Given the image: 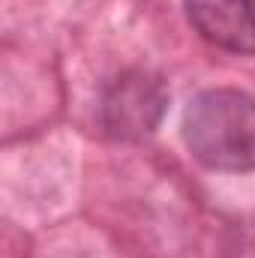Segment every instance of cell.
Here are the masks:
<instances>
[{"instance_id":"cell-1","label":"cell","mask_w":255,"mask_h":258,"mask_svg":"<svg viewBox=\"0 0 255 258\" xmlns=\"http://www.w3.org/2000/svg\"><path fill=\"white\" fill-rule=\"evenodd\" d=\"M183 141L213 171H255V96L231 87L201 90L183 111Z\"/></svg>"},{"instance_id":"cell-2","label":"cell","mask_w":255,"mask_h":258,"mask_svg":"<svg viewBox=\"0 0 255 258\" xmlns=\"http://www.w3.org/2000/svg\"><path fill=\"white\" fill-rule=\"evenodd\" d=\"M168 108V87L150 69L120 72L102 96V126L117 141L153 135Z\"/></svg>"},{"instance_id":"cell-3","label":"cell","mask_w":255,"mask_h":258,"mask_svg":"<svg viewBox=\"0 0 255 258\" xmlns=\"http://www.w3.org/2000/svg\"><path fill=\"white\" fill-rule=\"evenodd\" d=\"M192 30L234 54H255V0H186Z\"/></svg>"}]
</instances>
